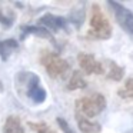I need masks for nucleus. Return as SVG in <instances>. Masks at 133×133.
<instances>
[{"mask_svg": "<svg viewBox=\"0 0 133 133\" xmlns=\"http://www.w3.org/2000/svg\"><path fill=\"white\" fill-rule=\"evenodd\" d=\"M27 124H29V126L32 127L36 133H56L53 129H50V127H49V124L43 123V122H40V123H33V122H29Z\"/></svg>", "mask_w": 133, "mask_h": 133, "instance_id": "nucleus-17", "label": "nucleus"}, {"mask_svg": "<svg viewBox=\"0 0 133 133\" xmlns=\"http://www.w3.org/2000/svg\"><path fill=\"white\" fill-rule=\"evenodd\" d=\"M3 133H24L20 119L17 116H9L6 119V122H4Z\"/></svg>", "mask_w": 133, "mask_h": 133, "instance_id": "nucleus-11", "label": "nucleus"}, {"mask_svg": "<svg viewBox=\"0 0 133 133\" xmlns=\"http://www.w3.org/2000/svg\"><path fill=\"white\" fill-rule=\"evenodd\" d=\"M16 17H17V13L12 7V4L7 2H0V24L4 29H9L16 22Z\"/></svg>", "mask_w": 133, "mask_h": 133, "instance_id": "nucleus-8", "label": "nucleus"}, {"mask_svg": "<svg viewBox=\"0 0 133 133\" xmlns=\"http://www.w3.org/2000/svg\"><path fill=\"white\" fill-rule=\"evenodd\" d=\"M75 117H76L77 127L82 133H100L102 132V126L97 122H92L90 119H86L83 116L77 115V113L75 115Z\"/></svg>", "mask_w": 133, "mask_h": 133, "instance_id": "nucleus-9", "label": "nucleus"}, {"mask_svg": "<svg viewBox=\"0 0 133 133\" xmlns=\"http://www.w3.org/2000/svg\"><path fill=\"white\" fill-rule=\"evenodd\" d=\"M112 24L103 15L99 4L92 6V16H90V30L87 32L89 39L96 40H107L112 37Z\"/></svg>", "mask_w": 133, "mask_h": 133, "instance_id": "nucleus-1", "label": "nucleus"}, {"mask_svg": "<svg viewBox=\"0 0 133 133\" xmlns=\"http://www.w3.org/2000/svg\"><path fill=\"white\" fill-rule=\"evenodd\" d=\"M40 63L46 69L47 75L53 79L63 77L70 69L69 62L62 59L57 53L50 52V50H43L40 53Z\"/></svg>", "mask_w": 133, "mask_h": 133, "instance_id": "nucleus-3", "label": "nucleus"}, {"mask_svg": "<svg viewBox=\"0 0 133 133\" xmlns=\"http://www.w3.org/2000/svg\"><path fill=\"white\" fill-rule=\"evenodd\" d=\"M106 107V99L100 93H93L89 96L77 99L75 104V113L83 116L86 119H92L100 115Z\"/></svg>", "mask_w": 133, "mask_h": 133, "instance_id": "nucleus-2", "label": "nucleus"}, {"mask_svg": "<svg viewBox=\"0 0 133 133\" xmlns=\"http://www.w3.org/2000/svg\"><path fill=\"white\" fill-rule=\"evenodd\" d=\"M39 26L44 27L47 30H53V32H59V30H63L67 27V20L60 16H55L52 13H46L44 16H42L39 19Z\"/></svg>", "mask_w": 133, "mask_h": 133, "instance_id": "nucleus-7", "label": "nucleus"}, {"mask_svg": "<svg viewBox=\"0 0 133 133\" xmlns=\"http://www.w3.org/2000/svg\"><path fill=\"white\" fill-rule=\"evenodd\" d=\"M56 123H57V126L60 127V130L63 133H76L75 130L69 126V123H67L63 117H57V119H56Z\"/></svg>", "mask_w": 133, "mask_h": 133, "instance_id": "nucleus-18", "label": "nucleus"}, {"mask_svg": "<svg viewBox=\"0 0 133 133\" xmlns=\"http://www.w3.org/2000/svg\"><path fill=\"white\" fill-rule=\"evenodd\" d=\"M107 4L113 10V13L116 16V20L120 24V27L123 30H126L129 35L133 36V12L129 10L127 7H124L123 4L117 3V2H113V0H109Z\"/></svg>", "mask_w": 133, "mask_h": 133, "instance_id": "nucleus-4", "label": "nucleus"}, {"mask_svg": "<svg viewBox=\"0 0 133 133\" xmlns=\"http://www.w3.org/2000/svg\"><path fill=\"white\" fill-rule=\"evenodd\" d=\"M107 64H109V72H107L106 77L109 79V80H113V82H120L124 76L123 67L119 66V64L113 60H107Z\"/></svg>", "mask_w": 133, "mask_h": 133, "instance_id": "nucleus-13", "label": "nucleus"}, {"mask_svg": "<svg viewBox=\"0 0 133 133\" xmlns=\"http://www.w3.org/2000/svg\"><path fill=\"white\" fill-rule=\"evenodd\" d=\"M27 97L30 99V100L33 102V103H36V104H40V103H43L44 100H46V96H47V93H46V90L43 89V87L39 84V86H36L35 89H32L29 93H27Z\"/></svg>", "mask_w": 133, "mask_h": 133, "instance_id": "nucleus-15", "label": "nucleus"}, {"mask_svg": "<svg viewBox=\"0 0 133 133\" xmlns=\"http://www.w3.org/2000/svg\"><path fill=\"white\" fill-rule=\"evenodd\" d=\"M16 89H17L19 93H23L27 95L33 87L39 86L40 84V79H39L37 75L32 72H19L16 75Z\"/></svg>", "mask_w": 133, "mask_h": 133, "instance_id": "nucleus-6", "label": "nucleus"}, {"mask_svg": "<svg viewBox=\"0 0 133 133\" xmlns=\"http://www.w3.org/2000/svg\"><path fill=\"white\" fill-rule=\"evenodd\" d=\"M19 47L17 42L15 39H6V40L0 42V57L3 60H7L13 52Z\"/></svg>", "mask_w": 133, "mask_h": 133, "instance_id": "nucleus-12", "label": "nucleus"}, {"mask_svg": "<svg viewBox=\"0 0 133 133\" xmlns=\"http://www.w3.org/2000/svg\"><path fill=\"white\" fill-rule=\"evenodd\" d=\"M117 95L122 99H133V77L124 82V84L117 90Z\"/></svg>", "mask_w": 133, "mask_h": 133, "instance_id": "nucleus-16", "label": "nucleus"}, {"mask_svg": "<svg viewBox=\"0 0 133 133\" xmlns=\"http://www.w3.org/2000/svg\"><path fill=\"white\" fill-rule=\"evenodd\" d=\"M127 133H133V129H132V130H130V132H127Z\"/></svg>", "mask_w": 133, "mask_h": 133, "instance_id": "nucleus-19", "label": "nucleus"}, {"mask_svg": "<svg viewBox=\"0 0 133 133\" xmlns=\"http://www.w3.org/2000/svg\"><path fill=\"white\" fill-rule=\"evenodd\" d=\"M27 35H35L42 39H49L50 42L55 43V39H53L52 33L42 26H23L22 27V39H24Z\"/></svg>", "mask_w": 133, "mask_h": 133, "instance_id": "nucleus-10", "label": "nucleus"}, {"mask_svg": "<svg viewBox=\"0 0 133 133\" xmlns=\"http://www.w3.org/2000/svg\"><path fill=\"white\" fill-rule=\"evenodd\" d=\"M87 86V82L83 79V76L80 75V72H73L72 77L69 79L67 83V89L69 90H79V89H84Z\"/></svg>", "mask_w": 133, "mask_h": 133, "instance_id": "nucleus-14", "label": "nucleus"}, {"mask_svg": "<svg viewBox=\"0 0 133 133\" xmlns=\"http://www.w3.org/2000/svg\"><path fill=\"white\" fill-rule=\"evenodd\" d=\"M0 87H2V83H0Z\"/></svg>", "mask_w": 133, "mask_h": 133, "instance_id": "nucleus-20", "label": "nucleus"}, {"mask_svg": "<svg viewBox=\"0 0 133 133\" xmlns=\"http://www.w3.org/2000/svg\"><path fill=\"white\" fill-rule=\"evenodd\" d=\"M79 66L82 67L86 75H104V67L99 60H96L95 56L90 53H79L77 55Z\"/></svg>", "mask_w": 133, "mask_h": 133, "instance_id": "nucleus-5", "label": "nucleus"}]
</instances>
